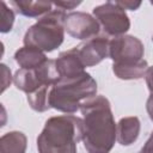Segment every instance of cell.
Masks as SVG:
<instances>
[{"mask_svg": "<svg viewBox=\"0 0 153 153\" xmlns=\"http://www.w3.org/2000/svg\"><path fill=\"white\" fill-rule=\"evenodd\" d=\"M97 93L96 80L86 72L74 78H60L49 93L50 108L57 111L73 114L81 104Z\"/></svg>", "mask_w": 153, "mask_h": 153, "instance_id": "4", "label": "cell"}, {"mask_svg": "<svg viewBox=\"0 0 153 153\" xmlns=\"http://www.w3.org/2000/svg\"><path fill=\"white\" fill-rule=\"evenodd\" d=\"M93 17L110 36H122L130 27V20L126 11L115 1H108L93 8Z\"/></svg>", "mask_w": 153, "mask_h": 153, "instance_id": "7", "label": "cell"}, {"mask_svg": "<svg viewBox=\"0 0 153 153\" xmlns=\"http://www.w3.org/2000/svg\"><path fill=\"white\" fill-rule=\"evenodd\" d=\"M14 23V13L11 8L7 7V5L1 1V27L0 31L2 33H6L12 30Z\"/></svg>", "mask_w": 153, "mask_h": 153, "instance_id": "16", "label": "cell"}, {"mask_svg": "<svg viewBox=\"0 0 153 153\" xmlns=\"http://www.w3.org/2000/svg\"><path fill=\"white\" fill-rule=\"evenodd\" d=\"M84 116V147L88 153H109L116 141V123L110 102L94 96L80 106Z\"/></svg>", "mask_w": 153, "mask_h": 153, "instance_id": "1", "label": "cell"}, {"mask_svg": "<svg viewBox=\"0 0 153 153\" xmlns=\"http://www.w3.org/2000/svg\"><path fill=\"white\" fill-rule=\"evenodd\" d=\"M80 4H81V1H55V2H53V5H55L60 10H73L74 7L79 6Z\"/></svg>", "mask_w": 153, "mask_h": 153, "instance_id": "19", "label": "cell"}, {"mask_svg": "<svg viewBox=\"0 0 153 153\" xmlns=\"http://www.w3.org/2000/svg\"><path fill=\"white\" fill-rule=\"evenodd\" d=\"M137 153H153V131L149 135V137L147 139L146 143L141 147V149Z\"/></svg>", "mask_w": 153, "mask_h": 153, "instance_id": "21", "label": "cell"}, {"mask_svg": "<svg viewBox=\"0 0 153 153\" xmlns=\"http://www.w3.org/2000/svg\"><path fill=\"white\" fill-rule=\"evenodd\" d=\"M65 30L69 36L78 39H90L98 35L99 23L85 12H71L65 18Z\"/></svg>", "mask_w": 153, "mask_h": 153, "instance_id": "8", "label": "cell"}, {"mask_svg": "<svg viewBox=\"0 0 153 153\" xmlns=\"http://www.w3.org/2000/svg\"><path fill=\"white\" fill-rule=\"evenodd\" d=\"M140 134V121L136 116L123 117L116 126V140L122 146L134 143Z\"/></svg>", "mask_w": 153, "mask_h": 153, "instance_id": "11", "label": "cell"}, {"mask_svg": "<svg viewBox=\"0 0 153 153\" xmlns=\"http://www.w3.org/2000/svg\"><path fill=\"white\" fill-rule=\"evenodd\" d=\"M60 79L55 60L48 59L42 66L35 69L20 68L13 76L16 87L26 94L33 93L43 87H53Z\"/></svg>", "mask_w": 153, "mask_h": 153, "instance_id": "6", "label": "cell"}, {"mask_svg": "<svg viewBox=\"0 0 153 153\" xmlns=\"http://www.w3.org/2000/svg\"><path fill=\"white\" fill-rule=\"evenodd\" d=\"M14 60L20 66V68L35 69V68H38L39 66H42L48 59L42 50L33 48V47L24 45L23 48L18 49L16 51Z\"/></svg>", "mask_w": 153, "mask_h": 153, "instance_id": "12", "label": "cell"}, {"mask_svg": "<svg viewBox=\"0 0 153 153\" xmlns=\"http://www.w3.org/2000/svg\"><path fill=\"white\" fill-rule=\"evenodd\" d=\"M110 39L108 36H94L76 47L79 56L85 67H93L109 57Z\"/></svg>", "mask_w": 153, "mask_h": 153, "instance_id": "9", "label": "cell"}, {"mask_svg": "<svg viewBox=\"0 0 153 153\" xmlns=\"http://www.w3.org/2000/svg\"><path fill=\"white\" fill-rule=\"evenodd\" d=\"M123 10H130V11H135L141 6V2H134V1H116Z\"/></svg>", "mask_w": 153, "mask_h": 153, "instance_id": "20", "label": "cell"}, {"mask_svg": "<svg viewBox=\"0 0 153 153\" xmlns=\"http://www.w3.org/2000/svg\"><path fill=\"white\" fill-rule=\"evenodd\" d=\"M143 44L134 36L122 35L110 39L109 57L114 61L112 71L115 75L123 80L141 79L148 69L143 59Z\"/></svg>", "mask_w": 153, "mask_h": 153, "instance_id": "3", "label": "cell"}, {"mask_svg": "<svg viewBox=\"0 0 153 153\" xmlns=\"http://www.w3.org/2000/svg\"><path fill=\"white\" fill-rule=\"evenodd\" d=\"M152 41H153V36H152Z\"/></svg>", "mask_w": 153, "mask_h": 153, "instance_id": "22", "label": "cell"}, {"mask_svg": "<svg viewBox=\"0 0 153 153\" xmlns=\"http://www.w3.org/2000/svg\"><path fill=\"white\" fill-rule=\"evenodd\" d=\"M145 76H146V82H147V86L149 90V97L146 103V109L149 115V118L153 121V66L148 67Z\"/></svg>", "mask_w": 153, "mask_h": 153, "instance_id": "17", "label": "cell"}, {"mask_svg": "<svg viewBox=\"0 0 153 153\" xmlns=\"http://www.w3.org/2000/svg\"><path fill=\"white\" fill-rule=\"evenodd\" d=\"M1 72H2V88H1V92H4L11 84V71L7 68L6 65H1Z\"/></svg>", "mask_w": 153, "mask_h": 153, "instance_id": "18", "label": "cell"}, {"mask_svg": "<svg viewBox=\"0 0 153 153\" xmlns=\"http://www.w3.org/2000/svg\"><path fill=\"white\" fill-rule=\"evenodd\" d=\"M82 134L81 118L73 115L50 117L37 137L38 153H76V145L82 140Z\"/></svg>", "mask_w": 153, "mask_h": 153, "instance_id": "2", "label": "cell"}, {"mask_svg": "<svg viewBox=\"0 0 153 153\" xmlns=\"http://www.w3.org/2000/svg\"><path fill=\"white\" fill-rule=\"evenodd\" d=\"M55 63L60 78H74L85 72V66L79 56L76 47L62 51L55 60Z\"/></svg>", "mask_w": 153, "mask_h": 153, "instance_id": "10", "label": "cell"}, {"mask_svg": "<svg viewBox=\"0 0 153 153\" xmlns=\"http://www.w3.org/2000/svg\"><path fill=\"white\" fill-rule=\"evenodd\" d=\"M17 13L25 17H41L51 11L53 2L49 1H25V0H13L10 2Z\"/></svg>", "mask_w": 153, "mask_h": 153, "instance_id": "13", "label": "cell"}, {"mask_svg": "<svg viewBox=\"0 0 153 153\" xmlns=\"http://www.w3.org/2000/svg\"><path fill=\"white\" fill-rule=\"evenodd\" d=\"M50 90H51V87H43L33 93L27 94V102H29V105L31 106V109H33L35 111H38V112H43V111H47L48 109H50V104H49Z\"/></svg>", "mask_w": 153, "mask_h": 153, "instance_id": "15", "label": "cell"}, {"mask_svg": "<svg viewBox=\"0 0 153 153\" xmlns=\"http://www.w3.org/2000/svg\"><path fill=\"white\" fill-rule=\"evenodd\" d=\"M63 10H51L31 25L24 35V44L44 51H53L59 48L65 38Z\"/></svg>", "mask_w": 153, "mask_h": 153, "instance_id": "5", "label": "cell"}, {"mask_svg": "<svg viewBox=\"0 0 153 153\" xmlns=\"http://www.w3.org/2000/svg\"><path fill=\"white\" fill-rule=\"evenodd\" d=\"M27 139L22 131H10L0 139V153H25Z\"/></svg>", "mask_w": 153, "mask_h": 153, "instance_id": "14", "label": "cell"}]
</instances>
